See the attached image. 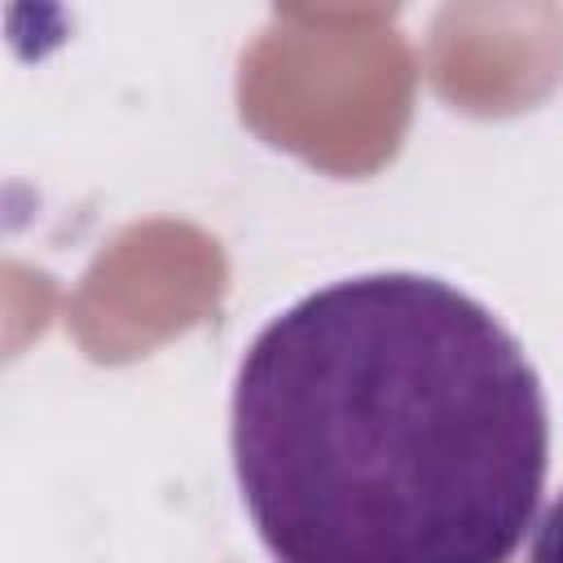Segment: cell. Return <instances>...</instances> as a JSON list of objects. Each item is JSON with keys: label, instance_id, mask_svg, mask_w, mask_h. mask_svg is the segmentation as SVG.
<instances>
[{"label": "cell", "instance_id": "1", "mask_svg": "<svg viewBox=\"0 0 563 563\" xmlns=\"http://www.w3.org/2000/svg\"><path fill=\"white\" fill-rule=\"evenodd\" d=\"M229 444L277 563H506L545 493L550 413L479 299L365 273L255 334Z\"/></svg>", "mask_w": 563, "mask_h": 563}, {"label": "cell", "instance_id": "2", "mask_svg": "<svg viewBox=\"0 0 563 563\" xmlns=\"http://www.w3.org/2000/svg\"><path fill=\"white\" fill-rule=\"evenodd\" d=\"M532 563H563V493L545 506L532 532Z\"/></svg>", "mask_w": 563, "mask_h": 563}]
</instances>
